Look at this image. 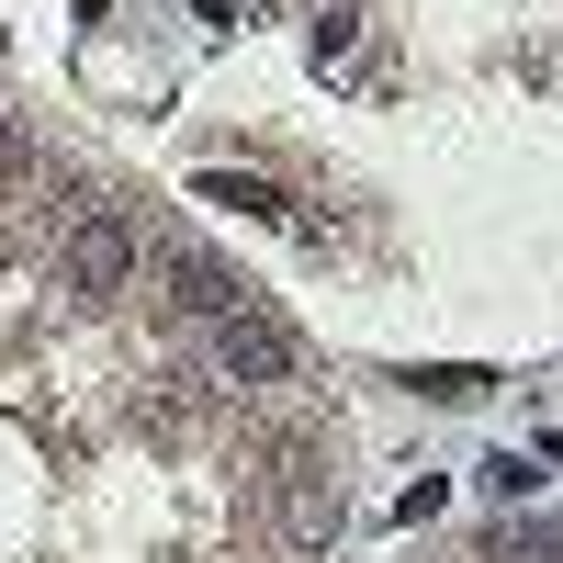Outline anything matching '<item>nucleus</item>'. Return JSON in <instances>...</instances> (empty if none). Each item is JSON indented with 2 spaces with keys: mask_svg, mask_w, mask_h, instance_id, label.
I'll list each match as a JSON object with an SVG mask.
<instances>
[{
  "mask_svg": "<svg viewBox=\"0 0 563 563\" xmlns=\"http://www.w3.org/2000/svg\"><path fill=\"white\" fill-rule=\"evenodd\" d=\"M214 372H225V384H294V339H282L271 316L225 305L214 316Z\"/></svg>",
  "mask_w": 563,
  "mask_h": 563,
  "instance_id": "obj_1",
  "label": "nucleus"
},
{
  "mask_svg": "<svg viewBox=\"0 0 563 563\" xmlns=\"http://www.w3.org/2000/svg\"><path fill=\"white\" fill-rule=\"evenodd\" d=\"M68 282H79V294H124V282H135V225L124 214H79L68 225Z\"/></svg>",
  "mask_w": 563,
  "mask_h": 563,
  "instance_id": "obj_2",
  "label": "nucleus"
},
{
  "mask_svg": "<svg viewBox=\"0 0 563 563\" xmlns=\"http://www.w3.org/2000/svg\"><path fill=\"white\" fill-rule=\"evenodd\" d=\"M282 541H294V552H327V541H339V496H327L316 474L282 485Z\"/></svg>",
  "mask_w": 563,
  "mask_h": 563,
  "instance_id": "obj_3",
  "label": "nucleus"
},
{
  "mask_svg": "<svg viewBox=\"0 0 563 563\" xmlns=\"http://www.w3.org/2000/svg\"><path fill=\"white\" fill-rule=\"evenodd\" d=\"M169 282H180L169 305H180V316H203V327H214L225 305H238V282H225V260H203V249H192V260H169Z\"/></svg>",
  "mask_w": 563,
  "mask_h": 563,
  "instance_id": "obj_4",
  "label": "nucleus"
},
{
  "mask_svg": "<svg viewBox=\"0 0 563 563\" xmlns=\"http://www.w3.org/2000/svg\"><path fill=\"white\" fill-rule=\"evenodd\" d=\"M203 203H225V214H260V225H282L294 203L271 192V180H238V169H203Z\"/></svg>",
  "mask_w": 563,
  "mask_h": 563,
  "instance_id": "obj_5",
  "label": "nucleus"
},
{
  "mask_svg": "<svg viewBox=\"0 0 563 563\" xmlns=\"http://www.w3.org/2000/svg\"><path fill=\"white\" fill-rule=\"evenodd\" d=\"M0 169H23V147H12V135H0Z\"/></svg>",
  "mask_w": 563,
  "mask_h": 563,
  "instance_id": "obj_6",
  "label": "nucleus"
}]
</instances>
